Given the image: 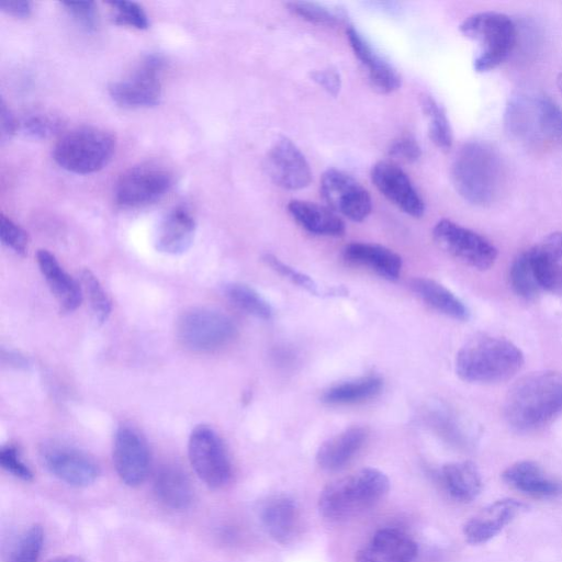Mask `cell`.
Wrapping results in <instances>:
<instances>
[{"label":"cell","mask_w":562,"mask_h":562,"mask_svg":"<svg viewBox=\"0 0 562 562\" xmlns=\"http://www.w3.org/2000/svg\"><path fill=\"white\" fill-rule=\"evenodd\" d=\"M456 191L473 205L487 206L501 195L505 169L497 150L484 142H469L459 148L451 165Z\"/></svg>","instance_id":"2"},{"label":"cell","mask_w":562,"mask_h":562,"mask_svg":"<svg viewBox=\"0 0 562 562\" xmlns=\"http://www.w3.org/2000/svg\"><path fill=\"white\" fill-rule=\"evenodd\" d=\"M351 49L367 72L372 88L380 93H390L401 86L396 69L384 59L352 26L346 31Z\"/></svg>","instance_id":"21"},{"label":"cell","mask_w":562,"mask_h":562,"mask_svg":"<svg viewBox=\"0 0 562 562\" xmlns=\"http://www.w3.org/2000/svg\"><path fill=\"white\" fill-rule=\"evenodd\" d=\"M176 333L186 349L210 352L226 346L235 337L236 325L218 310L192 307L179 316Z\"/></svg>","instance_id":"8"},{"label":"cell","mask_w":562,"mask_h":562,"mask_svg":"<svg viewBox=\"0 0 562 562\" xmlns=\"http://www.w3.org/2000/svg\"><path fill=\"white\" fill-rule=\"evenodd\" d=\"M223 293L235 306L254 317L265 321L272 317L270 304L247 284L239 282L226 283L223 286Z\"/></svg>","instance_id":"34"},{"label":"cell","mask_w":562,"mask_h":562,"mask_svg":"<svg viewBox=\"0 0 562 562\" xmlns=\"http://www.w3.org/2000/svg\"><path fill=\"white\" fill-rule=\"evenodd\" d=\"M47 562H86V561L76 555H60V557L50 559Z\"/></svg>","instance_id":"49"},{"label":"cell","mask_w":562,"mask_h":562,"mask_svg":"<svg viewBox=\"0 0 562 562\" xmlns=\"http://www.w3.org/2000/svg\"><path fill=\"white\" fill-rule=\"evenodd\" d=\"M195 234V221L186 205L169 210L159 222L155 245L168 255H181L192 245Z\"/></svg>","instance_id":"23"},{"label":"cell","mask_w":562,"mask_h":562,"mask_svg":"<svg viewBox=\"0 0 562 562\" xmlns=\"http://www.w3.org/2000/svg\"><path fill=\"white\" fill-rule=\"evenodd\" d=\"M150 463V450L142 434L128 425L120 426L113 441V464L121 481L131 487L140 485Z\"/></svg>","instance_id":"15"},{"label":"cell","mask_w":562,"mask_h":562,"mask_svg":"<svg viewBox=\"0 0 562 562\" xmlns=\"http://www.w3.org/2000/svg\"><path fill=\"white\" fill-rule=\"evenodd\" d=\"M311 77L317 85L323 87V89L331 95L335 97L338 94L341 87V80L339 74L336 70H315L311 74Z\"/></svg>","instance_id":"46"},{"label":"cell","mask_w":562,"mask_h":562,"mask_svg":"<svg viewBox=\"0 0 562 562\" xmlns=\"http://www.w3.org/2000/svg\"><path fill=\"white\" fill-rule=\"evenodd\" d=\"M467 38L475 42L480 50L473 60L477 72H486L499 66L513 52L517 30L513 20L504 13L484 11L474 13L459 26Z\"/></svg>","instance_id":"6"},{"label":"cell","mask_w":562,"mask_h":562,"mask_svg":"<svg viewBox=\"0 0 562 562\" xmlns=\"http://www.w3.org/2000/svg\"><path fill=\"white\" fill-rule=\"evenodd\" d=\"M562 414V372L543 370L519 379L504 402L507 424L519 432L542 429Z\"/></svg>","instance_id":"1"},{"label":"cell","mask_w":562,"mask_h":562,"mask_svg":"<svg viewBox=\"0 0 562 562\" xmlns=\"http://www.w3.org/2000/svg\"><path fill=\"white\" fill-rule=\"evenodd\" d=\"M441 480L449 495L462 503L475 499L482 491V477L471 461L447 463L441 469Z\"/></svg>","instance_id":"30"},{"label":"cell","mask_w":562,"mask_h":562,"mask_svg":"<svg viewBox=\"0 0 562 562\" xmlns=\"http://www.w3.org/2000/svg\"><path fill=\"white\" fill-rule=\"evenodd\" d=\"M259 520L266 532L281 544L289 543L299 526V507L288 494L267 496L258 508Z\"/></svg>","instance_id":"20"},{"label":"cell","mask_w":562,"mask_h":562,"mask_svg":"<svg viewBox=\"0 0 562 562\" xmlns=\"http://www.w3.org/2000/svg\"><path fill=\"white\" fill-rule=\"evenodd\" d=\"M109 4L113 11V19L116 24L138 30H145L149 26L147 14L137 2L110 1Z\"/></svg>","instance_id":"39"},{"label":"cell","mask_w":562,"mask_h":562,"mask_svg":"<svg viewBox=\"0 0 562 562\" xmlns=\"http://www.w3.org/2000/svg\"><path fill=\"white\" fill-rule=\"evenodd\" d=\"M188 454L194 472L209 487L221 488L231 481V459L222 438L212 427L198 425L192 429Z\"/></svg>","instance_id":"9"},{"label":"cell","mask_w":562,"mask_h":562,"mask_svg":"<svg viewBox=\"0 0 562 562\" xmlns=\"http://www.w3.org/2000/svg\"><path fill=\"white\" fill-rule=\"evenodd\" d=\"M390 155L405 162H414L422 155V149L415 138L402 136L390 147Z\"/></svg>","instance_id":"45"},{"label":"cell","mask_w":562,"mask_h":562,"mask_svg":"<svg viewBox=\"0 0 562 562\" xmlns=\"http://www.w3.org/2000/svg\"><path fill=\"white\" fill-rule=\"evenodd\" d=\"M1 467L13 476L31 481L33 472L30 467L22 460L19 449L13 445L3 446L0 450Z\"/></svg>","instance_id":"43"},{"label":"cell","mask_w":562,"mask_h":562,"mask_svg":"<svg viewBox=\"0 0 562 562\" xmlns=\"http://www.w3.org/2000/svg\"><path fill=\"white\" fill-rule=\"evenodd\" d=\"M529 251L542 290L562 295V232L549 234Z\"/></svg>","instance_id":"25"},{"label":"cell","mask_w":562,"mask_h":562,"mask_svg":"<svg viewBox=\"0 0 562 562\" xmlns=\"http://www.w3.org/2000/svg\"><path fill=\"white\" fill-rule=\"evenodd\" d=\"M115 151L114 136L99 127L82 126L64 134L53 149L54 160L63 169L89 175L101 170Z\"/></svg>","instance_id":"7"},{"label":"cell","mask_w":562,"mask_h":562,"mask_svg":"<svg viewBox=\"0 0 562 562\" xmlns=\"http://www.w3.org/2000/svg\"><path fill=\"white\" fill-rule=\"evenodd\" d=\"M61 5L83 30L92 32L98 27V10L93 1H64Z\"/></svg>","instance_id":"42"},{"label":"cell","mask_w":562,"mask_h":562,"mask_svg":"<svg viewBox=\"0 0 562 562\" xmlns=\"http://www.w3.org/2000/svg\"><path fill=\"white\" fill-rule=\"evenodd\" d=\"M342 256L348 262L366 267L389 280L397 279L401 273V257L381 245L350 243L344 248Z\"/></svg>","instance_id":"28"},{"label":"cell","mask_w":562,"mask_h":562,"mask_svg":"<svg viewBox=\"0 0 562 562\" xmlns=\"http://www.w3.org/2000/svg\"><path fill=\"white\" fill-rule=\"evenodd\" d=\"M420 106L428 120L430 140L441 150L452 145V130L443 108L429 94L420 97Z\"/></svg>","instance_id":"35"},{"label":"cell","mask_w":562,"mask_h":562,"mask_svg":"<svg viewBox=\"0 0 562 562\" xmlns=\"http://www.w3.org/2000/svg\"><path fill=\"white\" fill-rule=\"evenodd\" d=\"M79 282L83 297H87L93 318L98 324H104L111 314L112 304L101 282L89 269H83L80 272Z\"/></svg>","instance_id":"36"},{"label":"cell","mask_w":562,"mask_h":562,"mask_svg":"<svg viewBox=\"0 0 562 562\" xmlns=\"http://www.w3.org/2000/svg\"><path fill=\"white\" fill-rule=\"evenodd\" d=\"M47 471L59 481L76 487L93 484L100 475L95 459L83 450L65 445H47L41 450Z\"/></svg>","instance_id":"14"},{"label":"cell","mask_w":562,"mask_h":562,"mask_svg":"<svg viewBox=\"0 0 562 562\" xmlns=\"http://www.w3.org/2000/svg\"><path fill=\"white\" fill-rule=\"evenodd\" d=\"M371 180L376 189L404 213L420 217L424 201L408 176L394 162L381 160L371 169Z\"/></svg>","instance_id":"17"},{"label":"cell","mask_w":562,"mask_h":562,"mask_svg":"<svg viewBox=\"0 0 562 562\" xmlns=\"http://www.w3.org/2000/svg\"><path fill=\"white\" fill-rule=\"evenodd\" d=\"M266 169L270 179L286 190H300L312 180L308 161L299 147L288 137L278 138L266 157Z\"/></svg>","instance_id":"16"},{"label":"cell","mask_w":562,"mask_h":562,"mask_svg":"<svg viewBox=\"0 0 562 562\" xmlns=\"http://www.w3.org/2000/svg\"><path fill=\"white\" fill-rule=\"evenodd\" d=\"M432 237L439 248L474 269L486 270L496 260L497 249L488 239L453 221L440 220Z\"/></svg>","instance_id":"11"},{"label":"cell","mask_w":562,"mask_h":562,"mask_svg":"<svg viewBox=\"0 0 562 562\" xmlns=\"http://www.w3.org/2000/svg\"><path fill=\"white\" fill-rule=\"evenodd\" d=\"M389 488L382 471L363 468L327 484L319 494L318 509L328 520H344L374 506Z\"/></svg>","instance_id":"5"},{"label":"cell","mask_w":562,"mask_h":562,"mask_svg":"<svg viewBox=\"0 0 562 562\" xmlns=\"http://www.w3.org/2000/svg\"><path fill=\"white\" fill-rule=\"evenodd\" d=\"M36 261L59 310L63 313L76 311L83 300L80 282L75 280L46 249L37 251Z\"/></svg>","instance_id":"22"},{"label":"cell","mask_w":562,"mask_h":562,"mask_svg":"<svg viewBox=\"0 0 562 562\" xmlns=\"http://www.w3.org/2000/svg\"><path fill=\"white\" fill-rule=\"evenodd\" d=\"M321 193L329 209L351 221L366 220L372 210V200L364 187L350 175L326 170L321 179Z\"/></svg>","instance_id":"13"},{"label":"cell","mask_w":562,"mask_h":562,"mask_svg":"<svg viewBox=\"0 0 562 562\" xmlns=\"http://www.w3.org/2000/svg\"><path fill=\"white\" fill-rule=\"evenodd\" d=\"M414 293L439 313L458 321L469 318V310L449 289L428 278H415L411 282Z\"/></svg>","instance_id":"31"},{"label":"cell","mask_w":562,"mask_h":562,"mask_svg":"<svg viewBox=\"0 0 562 562\" xmlns=\"http://www.w3.org/2000/svg\"><path fill=\"white\" fill-rule=\"evenodd\" d=\"M286 5L293 14L318 25H336L345 20V15L340 11L315 2L293 1Z\"/></svg>","instance_id":"38"},{"label":"cell","mask_w":562,"mask_h":562,"mask_svg":"<svg viewBox=\"0 0 562 562\" xmlns=\"http://www.w3.org/2000/svg\"><path fill=\"white\" fill-rule=\"evenodd\" d=\"M381 378L368 375L336 384L323 393L322 401L329 405L361 403L375 397L382 390Z\"/></svg>","instance_id":"32"},{"label":"cell","mask_w":562,"mask_h":562,"mask_svg":"<svg viewBox=\"0 0 562 562\" xmlns=\"http://www.w3.org/2000/svg\"><path fill=\"white\" fill-rule=\"evenodd\" d=\"M524 364L521 350L506 338L480 335L468 340L456 357V372L471 383H497L514 376Z\"/></svg>","instance_id":"3"},{"label":"cell","mask_w":562,"mask_h":562,"mask_svg":"<svg viewBox=\"0 0 562 562\" xmlns=\"http://www.w3.org/2000/svg\"><path fill=\"white\" fill-rule=\"evenodd\" d=\"M288 211L293 220L305 231L324 236H340L345 224L331 209L302 200H292Z\"/></svg>","instance_id":"29"},{"label":"cell","mask_w":562,"mask_h":562,"mask_svg":"<svg viewBox=\"0 0 562 562\" xmlns=\"http://www.w3.org/2000/svg\"><path fill=\"white\" fill-rule=\"evenodd\" d=\"M526 505L513 498H503L482 508L463 526V536L470 544H481L497 536Z\"/></svg>","instance_id":"18"},{"label":"cell","mask_w":562,"mask_h":562,"mask_svg":"<svg viewBox=\"0 0 562 562\" xmlns=\"http://www.w3.org/2000/svg\"><path fill=\"white\" fill-rule=\"evenodd\" d=\"M503 481L516 491L536 498H552L562 493V485L549 476L535 461H518L505 469Z\"/></svg>","instance_id":"24"},{"label":"cell","mask_w":562,"mask_h":562,"mask_svg":"<svg viewBox=\"0 0 562 562\" xmlns=\"http://www.w3.org/2000/svg\"><path fill=\"white\" fill-rule=\"evenodd\" d=\"M557 85H558L559 90L562 92V72H560L557 78Z\"/></svg>","instance_id":"50"},{"label":"cell","mask_w":562,"mask_h":562,"mask_svg":"<svg viewBox=\"0 0 562 562\" xmlns=\"http://www.w3.org/2000/svg\"><path fill=\"white\" fill-rule=\"evenodd\" d=\"M165 59L157 54L146 55L123 78L109 87L110 97L124 108H148L161 98V75Z\"/></svg>","instance_id":"10"},{"label":"cell","mask_w":562,"mask_h":562,"mask_svg":"<svg viewBox=\"0 0 562 562\" xmlns=\"http://www.w3.org/2000/svg\"><path fill=\"white\" fill-rule=\"evenodd\" d=\"M0 237L2 244L15 254H26L29 247L26 232L4 214L0 215Z\"/></svg>","instance_id":"41"},{"label":"cell","mask_w":562,"mask_h":562,"mask_svg":"<svg viewBox=\"0 0 562 562\" xmlns=\"http://www.w3.org/2000/svg\"><path fill=\"white\" fill-rule=\"evenodd\" d=\"M153 491L164 506L173 510H184L193 501V487L187 473L176 464L159 467L153 480Z\"/></svg>","instance_id":"26"},{"label":"cell","mask_w":562,"mask_h":562,"mask_svg":"<svg viewBox=\"0 0 562 562\" xmlns=\"http://www.w3.org/2000/svg\"><path fill=\"white\" fill-rule=\"evenodd\" d=\"M44 543V532L40 525L25 529L12 544L7 562H37Z\"/></svg>","instance_id":"37"},{"label":"cell","mask_w":562,"mask_h":562,"mask_svg":"<svg viewBox=\"0 0 562 562\" xmlns=\"http://www.w3.org/2000/svg\"><path fill=\"white\" fill-rule=\"evenodd\" d=\"M368 437L367 428L351 426L322 443L316 452L317 464L327 471L344 468L362 448Z\"/></svg>","instance_id":"27"},{"label":"cell","mask_w":562,"mask_h":562,"mask_svg":"<svg viewBox=\"0 0 562 562\" xmlns=\"http://www.w3.org/2000/svg\"><path fill=\"white\" fill-rule=\"evenodd\" d=\"M172 181L171 172L164 166L148 162L132 167L115 184V201L124 207L150 204L170 190Z\"/></svg>","instance_id":"12"},{"label":"cell","mask_w":562,"mask_h":562,"mask_svg":"<svg viewBox=\"0 0 562 562\" xmlns=\"http://www.w3.org/2000/svg\"><path fill=\"white\" fill-rule=\"evenodd\" d=\"M18 128V122L10 111V109L5 105L4 101H1L0 104V131H1V140H9L15 133Z\"/></svg>","instance_id":"47"},{"label":"cell","mask_w":562,"mask_h":562,"mask_svg":"<svg viewBox=\"0 0 562 562\" xmlns=\"http://www.w3.org/2000/svg\"><path fill=\"white\" fill-rule=\"evenodd\" d=\"M60 127V121L49 114L33 113L22 121V130L31 138L43 139L52 136Z\"/></svg>","instance_id":"40"},{"label":"cell","mask_w":562,"mask_h":562,"mask_svg":"<svg viewBox=\"0 0 562 562\" xmlns=\"http://www.w3.org/2000/svg\"><path fill=\"white\" fill-rule=\"evenodd\" d=\"M504 125L515 139L528 145L562 140V110L538 92H517L505 106Z\"/></svg>","instance_id":"4"},{"label":"cell","mask_w":562,"mask_h":562,"mask_svg":"<svg viewBox=\"0 0 562 562\" xmlns=\"http://www.w3.org/2000/svg\"><path fill=\"white\" fill-rule=\"evenodd\" d=\"M263 261L276 272L289 279L291 282L302 286L311 293H317V284L308 276L295 270L289 265L282 262L279 258L271 254L263 256Z\"/></svg>","instance_id":"44"},{"label":"cell","mask_w":562,"mask_h":562,"mask_svg":"<svg viewBox=\"0 0 562 562\" xmlns=\"http://www.w3.org/2000/svg\"><path fill=\"white\" fill-rule=\"evenodd\" d=\"M417 554L416 542L395 528H382L358 550L356 562H412Z\"/></svg>","instance_id":"19"},{"label":"cell","mask_w":562,"mask_h":562,"mask_svg":"<svg viewBox=\"0 0 562 562\" xmlns=\"http://www.w3.org/2000/svg\"><path fill=\"white\" fill-rule=\"evenodd\" d=\"M1 11L14 18L24 19L31 14L32 3L30 1H1Z\"/></svg>","instance_id":"48"},{"label":"cell","mask_w":562,"mask_h":562,"mask_svg":"<svg viewBox=\"0 0 562 562\" xmlns=\"http://www.w3.org/2000/svg\"><path fill=\"white\" fill-rule=\"evenodd\" d=\"M509 282L514 292L525 300H533L542 291L529 249L519 254L513 261Z\"/></svg>","instance_id":"33"}]
</instances>
